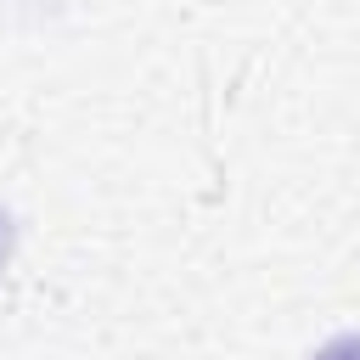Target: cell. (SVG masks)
<instances>
[{
	"label": "cell",
	"instance_id": "cell-1",
	"mask_svg": "<svg viewBox=\"0 0 360 360\" xmlns=\"http://www.w3.org/2000/svg\"><path fill=\"white\" fill-rule=\"evenodd\" d=\"M315 360H360V338H354V332H349V338H332Z\"/></svg>",
	"mask_w": 360,
	"mask_h": 360
},
{
	"label": "cell",
	"instance_id": "cell-2",
	"mask_svg": "<svg viewBox=\"0 0 360 360\" xmlns=\"http://www.w3.org/2000/svg\"><path fill=\"white\" fill-rule=\"evenodd\" d=\"M6 242H11V231H6V214H0V264H6Z\"/></svg>",
	"mask_w": 360,
	"mask_h": 360
}]
</instances>
